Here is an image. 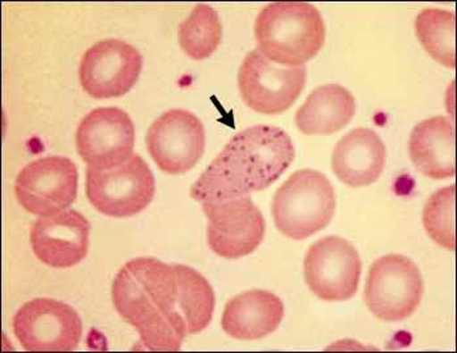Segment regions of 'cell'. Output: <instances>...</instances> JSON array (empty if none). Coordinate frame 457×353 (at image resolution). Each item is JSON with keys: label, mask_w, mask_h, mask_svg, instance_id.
Wrapping results in <instances>:
<instances>
[{"label": "cell", "mask_w": 457, "mask_h": 353, "mask_svg": "<svg viewBox=\"0 0 457 353\" xmlns=\"http://www.w3.org/2000/svg\"><path fill=\"white\" fill-rule=\"evenodd\" d=\"M146 148L161 171L183 174L204 155L205 129L202 121L185 109H171L149 127Z\"/></svg>", "instance_id": "cell-11"}, {"label": "cell", "mask_w": 457, "mask_h": 353, "mask_svg": "<svg viewBox=\"0 0 457 353\" xmlns=\"http://www.w3.org/2000/svg\"><path fill=\"white\" fill-rule=\"evenodd\" d=\"M86 193L90 205L110 217H131L145 210L156 194V181L148 164L132 155L112 169L87 168Z\"/></svg>", "instance_id": "cell-5"}, {"label": "cell", "mask_w": 457, "mask_h": 353, "mask_svg": "<svg viewBox=\"0 0 457 353\" xmlns=\"http://www.w3.org/2000/svg\"><path fill=\"white\" fill-rule=\"evenodd\" d=\"M355 100L348 89L327 84L312 90L295 113V124L304 135H331L354 117Z\"/></svg>", "instance_id": "cell-19"}, {"label": "cell", "mask_w": 457, "mask_h": 353, "mask_svg": "<svg viewBox=\"0 0 457 353\" xmlns=\"http://www.w3.org/2000/svg\"><path fill=\"white\" fill-rule=\"evenodd\" d=\"M90 223L80 212L67 210L36 220L30 245L37 258L54 268L80 264L89 248Z\"/></svg>", "instance_id": "cell-15"}, {"label": "cell", "mask_w": 457, "mask_h": 353, "mask_svg": "<svg viewBox=\"0 0 457 353\" xmlns=\"http://www.w3.org/2000/svg\"><path fill=\"white\" fill-rule=\"evenodd\" d=\"M258 50L268 61L284 67L303 66L324 45L326 27L317 7L304 2L265 5L256 18Z\"/></svg>", "instance_id": "cell-3"}, {"label": "cell", "mask_w": 457, "mask_h": 353, "mask_svg": "<svg viewBox=\"0 0 457 353\" xmlns=\"http://www.w3.org/2000/svg\"><path fill=\"white\" fill-rule=\"evenodd\" d=\"M423 290L416 264L402 254H388L370 267L363 298L375 317L399 322L416 312Z\"/></svg>", "instance_id": "cell-6"}, {"label": "cell", "mask_w": 457, "mask_h": 353, "mask_svg": "<svg viewBox=\"0 0 457 353\" xmlns=\"http://www.w3.org/2000/svg\"><path fill=\"white\" fill-rule=\"evenodd\" d=\"M455 185L440 189L423 208V225L430 239L445 250L453 251L455 237Z\"/></svg>", "instance_id": "cell-23"}, {"label": "cell", "mask_w": 457, "mask_h": 353, "mask_svg": "<svg viewBox=\"0 0 457 353\" xmlns=\"http://www.w3.org/2000/svg\"><path fill=\"white\" fill-rule=\"evenodd\" d=\"M284 318V304L275 293L253 290L228 302L222 315L224 332L238 340H256L272 334Z\"/></svg>", "instance_id": "cell-17"}, {"label": "cell", "mask_w": 457, "mask_h": 353, "mask_svg": "<svg viewBox=\"0 0 457 353\" xmlns=\"http://www.w3.org/2000/svg\"><path fill=\"white\" fill-rule=\"evenodd\" d=\"M135 124L118 107H97L76 130V148L90 168L112 169L132 156Z\"/></svg>", "instance_id": "cell-14"}, {"label": "cell", "mask_w": 457, "mask_h": 353, "mask_svg": "<svg viewBox=\"0 0 457 353\" xmlns=\"http://www.w3.org/2000/svg\"><path fill=\"white\" fill-rule=\"evenodd\" d=\"M143 56L122 39H104L90 46L81 58L79 78L93 98L120 97L139 80Z\"/></svg>", "instance_id": "cell-13"}, {"label": "cell", "mask_w": 457, "mask_h": 353, "mask_svg": "<svg viewBox=\"0 0 457 353\" xmlns=\"http://www.w3.org/2000/svg\"><path fill=\"white\" fill-rule=\"evenodd\" d=\"M304 66L282 67L258 49L247 54L238 73L239 92L253 112L265 115L281 114L297 101L306 86Z\"/></svg>", "instance_id": "cell-7"}, {"label": "cell", "mask_w": 457, "mask_h": 353, "mask_svg": "<svg viewBox=\"0 0 457 353\" xmlns=\"http://www.w3.org/2000/svg\"><path fill=\"white\" fill-rule=\"evenodd\" d=\"M455 13L439 8H426L416 19L420 42L436 62L455 69L456 41Z\"/></svg>", "instance_id": "cell-21"}, {"label": "cell", "mask_w": 457, "mask_h": 353, "mask_svg": "<svg viewBox=\"0 0 457 353\" xmlns=\"http://www.w3.org/2000/svg\"><path fill=\"white\" fill-rule=\"evenodd\" d=\"M112 302L120 317L139 332L149 351H179L187 324L178 309L174 265L151 256L127 262L112 282Z\"/></svg>", "instance_id": "cell-1"}, {"label": "cell", "mask_w": 457, "mask_h": 353, "mask_svg": "<svg viewBox=\"0 0 457 353\" xmlns=\"http://www.w3.org/2000/svg\"><path fill=\"white\" fill-rule=\"evenodd\" d=\"M335 189L323 173L295 172L276 191L272 214L276 227L292 240H304L326 228L334 217Z\"/></svg>", "instance_id": "cell-4"}, {"label": "cell", "mask_w": 457, "mask_h": 353, "mask_svg": "<svg viewBox=\"0 0 457 353\" xmlns=\"http://www.w3.org/2000/svg\"><path fill=\"white\" fill-rule=\"evenodd\" d=\"M13 332L25 351H73L83 336L79 313L66 302L35 298L13 317Z\"/></svg>", "instance_id": "cell-8"}, {"label": "cell", "mask_w": 457, "mask_h": 353, "mask_svg": "<svg viewBox=\"0 0 457 353\" xmlns=\"http://www.w3.org/2000/svg\"><path fill=\"white\" fill-rule=\"evenodd\" d=\"M295 160V146L284 130L256 124L234 135L194 183L197 202H221L265 190Z\"/></svg>", "instance_id": "cell-2"}, {"label": "cell", "mask_w": 457, "mask_h": 353, "mask_svg": "<svg viewBox=\"0 0 457 353\" xmlns=\"http://www.w3.org/2000/svg\"><path fill=\"white\" fill-rule=\"evenodd\" d=\"M178 276V309L187 324L188 334H199L207 329L213 317V288L207 279L194 268L185 265H174Z\"/></svg>", "instance_id": "cell-20"}, {"label": "cell", "mask_w": 457, "mask_h": 353, "mask_svg": "<svg viewBox=\"0 0 457 353\" xmlns=\"http://www.w3.org/2000/svg\"><path fill=\"white\" fill-rule=\"evenodd\" d=\"M303 268L307 285L319 298L346 301L357 292L362 261L351 242L327 236L310 247Z\"/></svg>", "instance_id": "cell-10"}, {"label": "cell", "mask_w": 457, "mask_h": 353, "mask_svg": "<svg viewBox=\"0 0 457 353\" xmlns=\"http://www.w3.org/2000/svg\"><path fill=\"white\" fill-rule=\"evenodd\" d=\"M202 207L208 219V245L217 256L242 258L263 241L265 220L250 198L204 202Z\"/></svg>", "instance_id": "cell-12"}, {"label": "cell", "mask_w": 457, "mask_h": 353, "mask_svg": "<svg viewBox=\"0 0 457 353\" xmlns=\"http://www.w3.org/2000/svg\"><path fill=\"white\" fill-rule=\"evenodd\" d=\"M385 143L370 129L352 130L336 144L332 155V171L336 177L351 186L372 185L382 176L386 166Z\"/></svg>", "instance_id": "cell-16"}, {"label": "cell", "mask_w": 457, "mask_h": 353, "mask_svg": "<svg viewBox=\"0 0 457 353\" xmlns=\"http://www.w3.org/2000/svg\"><path fill=\"white\" fill-rule=\"evenodd\" d=\"M222 27L219 13L208 4H197L178 28V41L183 52L195 61H204L216 52L221 42Z\"/></svg>", "instance_id": "cell-22"}, {"label": "cell", "mask_w": 457, "mask_h": 353, "mask_svg": "<svg viewBox=\"0 0 457 353\" xmlns=\"http://www.w3.org/2000/svg\"><path fill=\"white\" fill-rule=\"evenodd\" d=\"M414 166L434 180L455 176V126L448 118L433 117L417 124L409 138Z\"/></svg>", "instance_id": "cell-18"}, {"label": "cell", "mask_w": 457, "mask_h": 353, "mask_svg": "<svg viewBox=\"0 0 457 353\" xmlns=\"http://www.w3.org/2000/svg\"><path fill=\"white\" fill-rule=\"evenodd\" d=\"M79 173L69 157L46 156L28 164L16 178L15 193L25 211L53 216L78 197Z\"/></svg>", "instance_id": "cell-9"}]
</instances>
